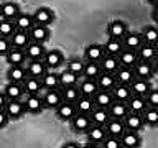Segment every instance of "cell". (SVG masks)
I'll return each mask as SVG.
<instances>
[{
    "mask_svg": "<svg viewBox=\"0 0 158 148\" xmlns=\"http://www.w3.org/2000/svg\"><path fill=\"white\" fill-rule=\"evenodd\" d=\"M43 63L46 64L48 71H54V69H58L64 63V56L59 49H48L43 58Z\"/></svg>",
    "mask_w": 158,
    "mask_h": 148,
    "instance_id": "1",
    "label": "cell"
},
{
    "mask_svg": "<svg viewBox=\"0 0 158 148\" xmlns=\"http://www.w3.org/2000/svg\"><path fill=\"white\" fill-rule=\"evenodd\" d=\"M104 56H106L104 46L102 44H97V43L89 44L86 48V51H84V61L86 63H101Z\"/></svg>",
    "mask_w": 158,
    "mask_h": 148,
    "instance_id": "2",
    "label": "cell"
},
{
    "mask_svg": "<svg viewBox=\"0 0 158 148\" xmlns=\"http://www.w3.org/2000/svg\"><path fill=\"white\" fill-rule=\"evenodd\" d=\"M33 20L35 25H40V27H48L49 23H53L54 20V13L51 8L48 7H40L33 12Z\"/></svg>",
    "mask_w": 158,
    "mask_h": 148,
    "instance_id": "3",
    "label": "cell"
},
{
    "mask_svg": "<svg viewBox=\"0 0 158 148\" xmlns=\"http://www.w3.org/2000/svg\"><path fill=\"white\" fill-rule=\"evenodd\" d=\"M127 33H128L127 23L122 22V20H114V22H110L107 27V35H109V38H112V39H123Z\"/></svg>",
    "mask_w": 158,
    "mask_h": 148,
    "instance_id": "4",
    "label": "cell"
},
{
    "mask_svg": "<svg viewBox=\"0 0 158 148\" xmlns=\"http://www.w3.org/2000/svg\"><path fill=\"white\" fill-rule=\"evenodd\" d=\"M71 127L76 133H87V130L92 127V120L86 113H76L71 120Z\"/></svg>",
    "mask_w": 158,
    "mask_h": 148,
    "instance_id": "5",
    "label": "cell"
},
{
    "mask_svg": "<svg viewBox=\"0 0 158 148\" xmlns=\"http://www.w3.org/2000/svg\"><path fill=\"white\" fill-rule=\"evenodd\" d=\"M46 51L48 49L44 48V44L35 43V41H31L27 48H25V54H27L28 61H41L44 58V54H46Z\"/></svg>",
    "mask_w": 158,
    "mask_h": 148,
    "instance_id": "6",
    "label": "cell"
},
{
    "mask_svg": "<svg viewBox=\"0 0 158 148\" xmlns=\"http://www.w3.org/2000/svg\"><path fill=\"white\" fill-rule=\"evenodd\" d=\"M22 13L20 10V5L17 2H3L0 3V15H2L3 20H8V22H15V18Z\"/></svg>",
    "mask_w": 158,
    "mask_h": 148,
    "instance_id": "7",
    "label": "cell"
},
{
    "mask_svg": "<svg viewBox=\"0 0 158 148\" xmlns=\"http://www.w3.org/2000/svg\"><path fill=\"white\" fill-rule=\"evenodd\" d=\"M3 110L7 112V115H8L10 120H18V118H22L23 113L27 112V110H25L23 101H8Z\"/></svg>",
    "mask_w": 158,
    "mask_h": 148,
    "instance_id": "8",
    "label": "cell"
},
{
    "mask_svg": "<svg viewBox=\"0 0 158 148\" xmlns=\"http://www.w3.org/2000/svg\"><path fill=\"white\" fill-rule=\"evenodd\" d=\"M86 137H87V143H94V145H102L104 140L107 138L106 127H101V125H92V127L87 130Z\"/></svg>",
    "mask_w": 158,
    "mask_h": 148,
    "instance_id": "9",
    "label": "cell"
},
{
    "mask_svg": "<svg viewBox=\"0 0 158 148\" xmlns=\"http://www.w3.org/2000/svg\"><path fill=\"white\" fill-rule=\"evenodd\" d=\"M43 97V104L44 109H51V110H56V109L63 104V97H61V91L56 89V91H46Z\"/></svg>",
    "mask_w": 158,
    "mask_h": 148,
    "instance_id": "10",
    "label": "cell"
},
{
    "mask_svg": "<svg viewBox=\"0 0 158 148\" xmlns=\"http://www.w3.org/2000/svg\"><path fill=\"white\" fill-rule=\"evenodd\" d=\"M123 43V49H130V51H138L140 46L143 44V38H142V33L138 31H128L125 35V38L122 39Z\"/></svg>",
    "mask_w": 158,
    "mask_h": 148,
    "instance_id": "11",
    "label": "cell"
},
{
    "mask_svg": "<svg viewBox=\"0 0 158 148\" xmlns=\"http://www.w3.org/2000/svg\"><path fill=\"white\" fill-rule=\"evenodd\" d=\"M106 132H107V137H114V138H120L123 133L127 132L125 128V123L123 120H118V118H110L106 125Z\"/></svg>",
    "mask_w": 158,
    "mask_h": 148,
    "instance_id": "12",
    "label": "cell"
},
{
    "mask_svg": "<svg viewBox=\"0 0 158 148\" xmlns=\"http://www.w3.org/2000/svg\"><path fill=\"white\" fill-rule=\"evenodd\" d=\"M25 68H27V74L30 77H36V79H41L48 72V68L43 63V59L41 61H28L25 64Z\"/></svg>",
    "mask_w": 158,
    "mask_h": 148,
    "instance_id": "13",
    "label": "cell"
},
{
    "mask_svg": "<svg viewBox=\"0 0 158 148\" xmlns=\"http://www.w3.org/2000/svg\"><path fill=\"white\" fill-rule=\"evenodd\" d=\"M25 104V110L30 113H40L44 110V104H43V97L40 96H27V99L23 101Z\"/></svg>",
    "mask_w": 158,
    "mask_h": 148,
    "instance_id": "14",
    "label": "cell"
},
{
    "mask_svg": "<svg viewBox=\"0 0 158 148\" xmlns=\"http://www.w3.org/2000/svg\"><path fill=\"white\" fill-rule=\"evenodd\" d=\"M22 86H23L25 96H38V94L43 91L41 79H36V77H30V76H28V77L22 82Z\"/></svg>",
    "mask_w": 158,
    "mask_h": 148,
    "instance_id": "15",
    "label": "cell"
},
{
    "mask_svg": "<svg viewBox=\"0 0 158 148\" xmlns=\"http://www.w3.org/2000/svg\"><path fill=\"white\" fill-rule=\"evenodd\" d=\"M130 89H132V94L133 96H138V97H147L148 92L153 89L152 82L150 81H145V79H137L130 84Z\"/></svg>",
    "mask_w": 158,
    "mask_h": 148,
    "instance_id": "16",
    "label": "cell"
},
{
    "mask_svg": "<svg viewBox=\"0 0 158 148\" xmlns=\"http://www.w3.org/2000/svg\"><path fill=\"white\" fill-rule=\"evenodd\" d=\"M76 113H77L76 105H74V104H69V102H63L61 105L56 109V117L63 122H71Z\"/></svg>",
    "mask_w": 158,
    "mask_h": 148,
    "instance_id": "17",
    "label": "cell"
},
{
    "mask_svg": "<svg viewBox=\"0 0 158 148\" xmlns=\"http://www.w3.org/2000/svg\"><path fill=\"white\" fill-rule=\"evenodd\" d=\"M30 39L35 43H41L44 44L49 39V28L48 27H40V25H35V27L28 31Z\"/></svg>",
    "mask_w": 158,
    "mask_h": 148,
    "instance_id": "18",
    "label": "cell"
},
{
    "mask_svg": "<svg viewBox=\"0 0 158 148\" xmlns=\"http://www.w3.org/2000/svg\"><path fill=\"white\" fill-rule=\"evenodd\" d=\"M15 28L18 30V31H25V33H28L30 30H31L35 27V20H33V15H30V13H20L17 18H15Z\"/></svg>",
    "mask_w": 158,
    "mask_h": 148,
    "instance_id": "19",
    "label": "cell"
},
{
    "mask_svg": "<svg viewBox=\"0 0 158 148\" xmlns=\"http://www.w3.org/2000/svg\"><path fill=\"white\" fill-rule=\"evenodd\" d=\"M77 87H79L81 96H82V97H89V99H92V97L99 92L97 82L92 81V79H82V81L77 84Z\"/></svg>",
    "mask_w": 158,
    "mask_h": 148,
    "instance_id": "20",
    "label": "cell"
},
{
    "mask_svg": "<svg viewBox=\"0 0 158 148\" xmlns=\"http://www.w3.org/2000/svg\"><path fill=\"white\" fill-rule=\"evenodd\" d=\"M133 74H135L137 79H145V81H150V77L153 76V66L152 63H143L138 61L135 66H133Z\"/></svg>",
    "mask_w": 158,
    "mask_h": 148,
    "instance_id": "21",
    "label": "cell"
},
{
    "mask_svg": "<svg viewBox=\"0 0 158 148\" xmlns=\"http://www.w3.org/2000/svg\"><path fill=\"white\" fill-rule=\"evenodd\" d=\"M7 77H8V82L22 84L25 79L28 77L27 68H25V66H10L8 71H7Z\"/></svg>",
    "mask_w": 158,
    "mask_h": 148,
    "instance_id": "22",
    "label": "cell"
},
{
    "mask_svg": "<svg viewBox=\"0 0 158 148\" xmlns=\"http://www.w3.org/2000/svg\"><path fill=\"white\" fill-rule=\"evenodd\" d=\"M7 63L10 66H25L27 63V54H25V49H18V48H12L10 53L5 56Z\"/></svg>",
    "mask_w": 158,
    "mask_h": 148,
    "instance_id": "23",
    "label": "cell"
},
{
    "mask_svg": "<svg viewBox=\"0 0 158 148\" xmlns=\"http://www.w3.org/2000/svg\"><path fill=\"white\" fill-rule=\"evenodd\" d=\"M117 58H118V64H120V68H130V69H133V66L138 63L137 51H130V49H123Z\"/></svg>",
    "mask_w": 158,
    "mask_h": 148,
    "instance_id": "24",
    "label": "cell"
},
{
    "mask_svg": "<svg viewBox=\"0 0 158 148\" xmlns=\"http://www.w3.org/2000/svg\"><path fill=\"white\" fill-rule=\"evenodd\" d=\"M123 123H125V128L128 132H137V133H138V130H142L143 125H145L142 113H128V115L123 118Z\"/></svg>",
    "mask_w": 158,
    "mask_h": 148,
    "instance_id": "25",
    "label": "cell"
},
{
    "mask_svg": "<svg viewBox=\"0 0 158 148\" xmlns=\"http://www.w3.org/2000/svg\"><path fill=\"white\" fill-rule=\"evenodd\" d=\"M3 94L8 101H22V97L25 96L23 86L22 84H15V82H8L7 86H5Z\"/></svg>",
    "mask_w": 158,
    "mask_h": 148,
    "instance_id": "26",
    "label": "cell"
},
{
    "mask_svg": "<svg viewBox=\"0 0 158 148\" xmlns=\"http://www.w3.org/2000/svg\"><path fill=\"white\" fill-rule=\"evenodd\" d=\"M91 120H92V125H101V127H106L107 122L110 120V113H109V109H99L96 107L94 110L91 112Z\"/></svg>",
    "mask_w": 158,
    "mask_h": 148,
    "instance_id": "27",
    "label": "cell"
},
{
    "mask_svg": "<svg viewBox=\"0 0 158 148\" xmlns=\"http://www.w3.org/2000/svg\"><path fill=\"white\" fill-rule=\"evenodd\" d=\"M112 96H114V101H115V102H123V104H127L128 99H130L133 94H132L130 86L117 84V86L112 89Z\"/></svg>",
    "mask_w": 158,
    "mask_h": 148,
    "instance_id": "28",
    "label": "cell"
},
{
    "mask_svg": "<svg viewBox=\"0 0 158 148\" xmlns=\"http://www.w3.org/2000/svg\"><path fill=\"white\" fill-rule=\"evenodd\" d=\"M92 101H94V105L99 107V109H109L114 104V96H112V92H109V91H99L96 96L92 97Z\"/></svg>",
    "mask_w": 158,
    "mask_h": 148,
    "instance_id": "29",
    "label": "cell"
},
{
    "mask_svg": "<svg viewBox=\"0 0 158 148\" xmlns=\"http://www.w3.org/2000/svg\"><path fill=\"white\" fill-rule=\"evenodd\" d=\"M97 86H99V91H109L112 92V89L117 86V79L114 74H109V72H102L101 76L97 77Z\"/></svg>",
    "mask_w": 158,
    "mask_h": 148,
    "instance_id": "30",
    "label": "cell"
},
{
    "mask_svg": "<svg viewBox=\"0 0 158 148\" xmlns=\"http://www.w3.org/2000/svg\"><path fill=\"white\" fill-rule=\"evenodd\" d=\"M137 54H138V61H143V63H152L158 56L156 48L153 44H147V43L142 44L140 49L137 51Z\"/></svg>",
    "mask_w": 158,
    "mask_h": 148,
    "instance_id": "31",
    "label": "cell"
},
{
    "mask_svg": "<svg viewBox=\"0 0 158 148\" xmlns=\"http://www.w3.org/2000/svg\"><path fill=\"white\" fill-rule=\"evenodd\" d=\"M127 107H128V112L130 113H143L148 109L145 97H138V96H132L128 99Z\"/></svg>",
    "mask_w": 158,
    "mask_h": 148,
    "instance_id": "32",
    "label": "cell"
},
{
    "mask_svg": "<svg viewBox=\"0 0 158 148\" xmlns=\"http://www.w3.org/2000/svg\"><path fill=\"white\" fill-rule=\"evenodd\" d=\"M120 142H122V146L123 148H140L142 145V137L138 135L137 132H125L123 135L120 137Z\"/></svg>",
    "mask_w": 158,
    "mask_h": 148,
    "instance_id": "33",
    "label": "cell"
},
{
    "mask_svg": "<svg viewBox=\"0 0 158 148\" xmlns=\"http://www.w3.org/2000/svg\"><path fill=\"white\" fill-rule=\"evenodd\" d=\"M41 84L44 91H56V89H59V72L48 71L41 77Z\"/></svg>",
    "mask_w": 158,
    "mask_h": 148,
    "instance_id": "34",
    "label": "cell"
},
{
    "mask_svg": "<svg viewBox=\"0 0 158 148\" xmlns=\"http://www.w3.org/2000/svg\"><path fill=\"white\" fill-rule=\"evenodd\" d=\"M10 43H12V48H18V49H25L28 46L30 43H31V39H30V35L25 33V31H15L12 36H10Z\"/></svg>",
    "mask_w": 158,
    "mask_h": 148,
    "instance_id": "35",
    "label": "cell"
},
{
    "mask_svg": "<svg viewBox=\"0 0 158 148\" xmlns=\"http://www.w3.org/2000/svg\"><path fill=\"white\" fill-rule=\"evenodd\" d=\"M114 76L117 79V84H123V86H130L135 81V74H133V69L130 68H118Z\"/></svg>",
    "mask_w": 158,
    "mask_h": 148,
    "instance_id": "36",
    "label": "cell"
},
{
    "mask_svg": "<svg viewBox=\"0 0 158 148\" xmlns=\"http://www.w3.org/2000/svg\"><path fill=\"white\" fill-rule=\"evenodd\" d=\"M99 64H101V68H102V72H109V74H115L117 69L120 68L118 58L117 56H109V54H106Z\"/></svg>",
    "mask_w": 158,
    "mask_h": 148,
    "instance_id": "37",
    "label": "cell"
},
{
    "mask_svg": "<svg viewBox=\"0 0 158 148\" xmlns=\"http://www.w3.org/2000/svg\"><path fill=\"white\" fill-rule=\"evenodd\" d=\"M109 113H110V118H118V120H123V118H125L130 112H128L127 104L114 101V104L109 107Z\"/></svg>",
    "mask_w": 158,
    "mask_h": 148,
    "instance_id": "38",
    "label": "cell"
},
{
    "mask_svg": "<svg viewBox=\"0 0 158 148\" xmlns=\"http://www.w3.org/2000/svg\"><path fill=\"white\" fill-rule=\"evenodd\" d=\"M104 46V51H106V54H109V56H118L122 51H123V43L122 39H112L109 38L106 44H102Z\"/></svg>",
    "mask_w": 158,
    "mask_h": 148,
    "instance_id": "39",
    "label": "cell"
},
{
    "mask_svg": "<svg viewBox=\"0 0 158 148\" xmlns=\"http://www.w3.org/2000/svg\"><path fill=\"white\" fill-rule=\"evenodd\" d=\"M79 84V77L76 74H73L71 71L64 69L63 72H59V89H64V87H73V86H77Z\"/></svg>",
    "mask_w": 158,
    "mask_h": 148,
    "instance_id": "40",
    "label": "cell"
},
{
    "mask_svg": "<svg viewBox=\"0 0 158 148\" xmlns=\"http://www.w3.org/2000/svg\"><path fill=\"white\" fill-rule=\"evenodd\" d=\"M142 38H143V43L156 46V43H158V27H153V25L145 27L142 30Z\"/></svg>",
    "mask_w": 158,
    "mask_h": 148,
    "instance_id": "41",
    "label": "cell"
},
{
    "mask_svg": "<svg viewBox=\"0 0 158 148\" xmlns=\"http://www.w3.org/2000/svg\"><path fill=\"white\" fill-rule=\"evenodd\" d=\"M102 74V68L99 63H86L84 66V72L82 77L84 79H92V81H97V77Z\"/></svg>",
    "mask_w": 158,
    "mask_h": 148,
    "instance_id": "42",
    "label": "cell"
},
{
    "mask_svg": "<svg viewBox=\"0 0 158 148\" xmlns=\"http://www.w3.org/2000/svg\"><path fill=\"white\" fill-rule=\"evenodd\" d=\"M76 105V110L77 113H86V115H91V112L96 109V105H94V101L92 99H89V97H79L77 99V102L74 104Z\"/></svg>",
    "mask_w": 158,
    "mask_h": 148,
    "instance_id": "43",
    "label": "cell"
},
{
    "mask_svg": "<svg viewBox=\"0 0 158 148\" xmlns=\"http://www.w3.org/2000/svg\"><path fill=\"white\" fill-rule=\"evenodd\" d=\"M59 91H61L63 102L76 104V102H77V99L81 97V92H79V87H77V86H73V87H64V89H59Z\"/></svg>",
    "mask_w": 158,
    "mask_h": 148,
    "instance_id": "44",
    "label": "cell"
},
{
    "mask_svg": "<svg viewBox=\"0 0 158 148\" xmlns=\"http://www.w3.org/2000/svg\"><path fill=\"white\" fill-rule=\"evenodd\" d=\"M84 66H86V61H82V59H77V58H73V59H69V61L66 63V69H68V71H71L73 74H76L77 77L82 76Z\"/></svg>",
    "mask_w": 158,
    "mask_h": 148,
    "instance_id": "45",
    "label": "cell"
},
{
    "mask_svg": "<svg viewBox=\"0 0 158 148\" xmlns=\"http://www.w3.org/2000/svg\"><path fill=\"white\" fill-rule=\"evenodd\" d=\"M143 117V123L148 127H158V109H152L148 107L145 112L142 113Z\"/></svg>",
    "mask_w": 158,
    "mask_h": 148,
    "instance_id": "46",
    "label": "cell"
},
{
    "mask_svg": "<svg viewBox=\"0 0 158 148\" xmlns=\"http://www.w3.org/2000/svg\"><path fill=\"white\" fill-rule=\"evenodd\" d=\"M17 31V28H15V23L13 22H8V20H2L0 22V38H8Z\"/></svg>",
    "mask_w": 158,
    "mask_h": 148,
    "instance_id": "47",
    "label": "cell"
},
{
    "mask_svg": "<svg viewBox=\"0 0 158 148\" xmlns=\"http://www.w3.org/2000/svg\"><path fill=\"white\" fill-rule=\"evenodd\" d=\"M147 101V105L152 107V109H158V89L153 87L150 92H148V96L145 97Z\"/></svg>",
    "mask_w": 158,
    "mask_h": 148,
    "instance_id": "48",
    "label": "cell"
},
{
    "mask_svg": "<svg viewBox=\"0 0 158 148\" xmlns=\"http://www.w3.org/2000/svg\"><path fill=\"white\" fill-rule=\"evenodd\" d=\"M101 148H123L120 138H114V137H107L104 143L101 145Z\"/></svg>",
    "mask_w": 158,
    "mask_h": 148,
    "instance_id": "49",
    "label": "cell"
},
{
    "mask_svg": "<svg viewBox=\"0 0 158 148\" xmlns=\"http://www.w3.org/2000/svg\"><path fill=\"white\" fill-rule=\"evenodd\" d=\"M12 49V43H10L8 38H0V56H7Z\"/></svg>",
    "mask_w": 158,
    "mask_h": 148,
    "instance_id": "50",
    "label": "cell"
},
{
    "mask_svg": "<svg viewBox=\"0 0 158 148\" xmlns=\"http://www.w3.org/2000/svg\"><path fill=\"white\" fill-rule=\"evenodd\" d=\"M8 122H10V118H8V115H7V112L2 109V110H0V128H3Z\"/></svg>",
    "mask_w": 158,
    "mask_h": 148,
    "instance_id": "51",
    "label": "cell"
},
{
    "mask_svg": "<svg viewBox=\"0 0 158 148\" xmlns=\"http://www.w3.org/2000/svg\"><path fill=\"white\" fill-rule=\"evenodd\" d=\"M7 102H8V99L5 97L3 91H0V110H2V109H5V105H7Z\"/></svg>",
    "mask_w": 158,
    "mask_h": 148,
    "instance_id": "52",
    "label": "cell"
},
{
    "mask_svg": "<svg viewBox=\"0 0 158 148\" xmlns=\"http://www.w3.org/2000/svg\"><path fill=\"white\" fill-rule=\"evenodd\" d=\"M61 148H81V145L76 143V142H68V143H64Z\"/></svg>",
    "mask_w": 158,
    "mask_h": 148,
    "instance_id": "53",
    "label": "cell"
},
{
    "mask_svg": "<svg viewBox=\"0 0 158 148\" xmlns=\"http://www.w3.org/2000/svg\"><path fill=\"white\" fill-rule=\"evenodd\" d=\"M155 7H153V13H152V17H153V22L158 23V3H153Z\"/></svg>",
    "mask_w": 158,
    "mask_h": 148,
    "instance_id": "54",
    "label": "cell"
},
{
    "mask_svg": "<svg viewBox=\"0 0 158 148\" xmlns=\"http://www.w3.org/2000/svg\"><path fill=\"white\" fill-rule=\"evenodd\" d=\"M152 66H153V72L158 74V56H156V58L152 61Z\"/></svg>",
    "mask_w": 158,
    "mask_h": 148,
    "instance_id": "55",
    "label": "cell"
},
{
    "mask_svg": "<svg viewBox=\"0 0 158 148\" xmlns=\"http://www.w3.org/2000/svg\"><path fill=\"white\" fill-rule=\"evenodd\" d=\"M81 148H101V145H94V143H86V145H82Z\"/></svg>",
    "mask_w": 158,
    "mask_h": 148,
    "instance_id": "56",
    "label": "cell"
},
{
    "mask_svg": "<svg viewBox=\"0 0 158 148\" xmlns=\"http://www.w3.org/2000/svg\"><path fill=\"white\" fill-rule=\"evenodd\" d=\"M155 48H156V53H158V43H156V46H155Z\"/></svg>",
    "mask_w": 158,
    "mask_h": 148,
    "instance_id": "57",
    "label": "cell"
}]
</instances>
